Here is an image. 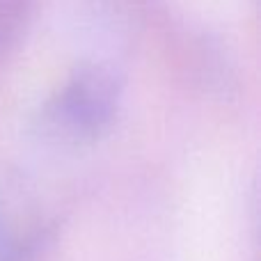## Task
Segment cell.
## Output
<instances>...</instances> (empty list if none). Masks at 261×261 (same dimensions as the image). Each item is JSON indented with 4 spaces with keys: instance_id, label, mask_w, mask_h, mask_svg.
I'll use <instances>...</instances> for the list:
<instances>
[{
    "instance_id": "1",
    "label": "cell",
    "mask_w": 261,
    "mask_h": 261,
    "mask_svg": "<svg viewBox=\"0 0 261 261\" xmlns=\"http://www.w3.org/2000/svg\"><path fill=\"white\" fill-rule=\"evenodd\" d=\"M122 83L103 64H81L41 110V130L67 142L96 140L113 126Z\"/></svg>"
},
{
    "instance_id": "2",
    "label": "cell",
    "mask_w": 261,
    "mask_h": 261,
    "mask_svg": "<svg viewBox=\"0 0 261 261\" xmlns=\"http://www.w3.org/2000/svg\"><path fill=\"white\" fill-rule=\"evenodd\" d=\"M55 220L35 184L23 174L0 181V261H35L53 236Z\"/></svg>"
},
{
    "instance_id": "3",
    "label": "cell",
    "mask_w": 261,
    "mask_h": 261,
    "mask_svg": "<svg viewBox=\"0 0 261 261\" xmlns=\"http://www.w3.org/2000/svg\"><path fill=\"white\" fill-rule=\"evenodd\" d=\"M32 16L35 0H0V50H7L21 41Z\"/></svg>"
}]
</instances>
